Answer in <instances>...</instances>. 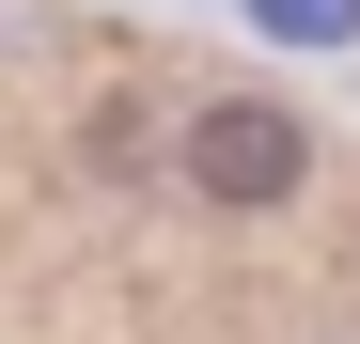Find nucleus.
<instances>
[{
	"instance_id": "f03ea898",
	"label": "nucleus",
	"mask_w": 360,
	"mask_h": 344,
	"mask_svg": "<svg viewBox=\"0 0 360 344\" xmlns=\"http://www.w3.org/2000/svg\"><path fill=\"white\" fill-rule=\"evenodd\" d=\"M266 16H282V32H345L360 0H266Z\"/></svg>"
},
{
	"instance_id": "f257e3e1",
	"label": "nucleus",
	"mask_w": 360,
	"mask_h": 344,
	"mask_svg": "<svg viewBox=\"0 0 360 344\" xmlns=\"http://www.w3.org/2000/svg\"><path fill=\"white\" fill-rule=\"evenodd\" d=\"M297 172H314L297 110H266V94H204V110H188V188H204V204H282Z\"/></svg>"
}]
</instances>
